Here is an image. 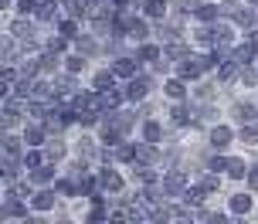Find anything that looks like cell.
<instances>
[{
    "mask_svg": "<svg viewBox=\"0 0 258 224\" xmlns=\"http://www.w3.org/2000/svg\"><path fill=\"white\" fill-rule=\"evenodd\" d=\"M54 194H48V190H41V194H34V207H38V211H48V207H51L54 204Z\"/></svg>",
    "mask_w": 258,
    "mask_h": 224,
    "instance_id": "cell-1",
    "label": "cell"
},
{
    "mask_svg": "<svg viewBox=\"0 0 258 224\" xmlns=\"http://www.w3.org/2000/svg\"><path fill=\"white\" fill-rule=\"evenodd\" d=\"M211 139H214V146H224L228 139H231V129H224V126H218V129L211 132Z\"/></svg>",
    "mask_w": 258,
    "mask_h": 224,
    "instance_id": "cell-2",
    "label": "cell"
},
{
    "mask_svg": "<svg viewBox=\"0 0 258 224\" xmlns=\"http://www.w3.org/2000/svg\"><path fill=\"white\" fill-rule=\"evenodd\" d=\"M248 207H251V200H248L245 194H238V197H231V211H238V214H245Z\"/></svg>",
    "mask_w": 258,
    "mask_h": 224,
    "instance_id": "cell-3",
    "label": "cell"
},
{
    "mask_svg": "<svg viewBox=\"0 0 258 224\" xmlns=\"http://www.w3.org/2000/svg\"><path fill=\"white\" fill-rule=\"evenodd\" d=\"M133 71H136V68H133V61H126V58H119V61H116V75H126V79H129Z\"/></svg>",
    "mask_w": 258,
    "mask_h": 224,
    "instance_id": "cell-4",
    "label": "cell"
},
{
    "mask_svg": "<svg viewBox=\"0 0 258 224\" xmlns=\"http://www.w3.org/2000/svg\"><path fill=\"white\" fill-rule=\"evenodd\" d=\"M146 95V82H133L129 85V99H143Z\"/></svg>",
    "mask_w": 258,
    "mask_h": 224,
    "instance_id": "cell-5",
    "label": "cell"
},
{
    "mask_svg": "<svg viewBox=\"0 0 258 224\" xmlns=\"http://www.w3.org/2000/svg\"><path fill=\"white\" fill-rule=\"evenodd\" d=\"M180 187H183V177H177V173H170V177H167V190H170V194H177Z\"/></svg>",
    "mask_w": 258,
    "mask_h": 224,
    "instance_id": "cell-6",
    "label": "cell"
},
{
    "mask_svg": "<svg viewBox=\"0 0 258 224\" xmlns=\"http://www.w3.org/2000/svg\"><path fill=\"white\" fill-rule=\"evenodd\" d=\"M102 184L109 187V190H119V187H122V180H119L116 173H102Z\"/></svg>",
    "mask_w": 258,
    "mask_h": 224,
    "instance_id": "cell-7",
    "label": "cell"
},
{
    "mask_svg": "<svg viewBox=\"0 0 258 224\" xmlns=\"http://www.w3.org/2000/svg\"><path fill=\"white\" fill-rule=\"evenodd\" d=\"M163 0H153V4H146V14H153V17H163Z\"/></svg>",
    "mask_w": 258,
    "mask_h": 224,
    "instance_id": "cell-8",
    "label": "cell"
},
{
    "mask_svg": "<svg viewBox=\"0 0 258 224\" xmlns=\"http://www.w3.org/2000/svg\"><path fill=\"white\" fill-rule=\"evenodd\" d=\"M34 180H38V184H48V180H51V170H48V167H34Z\"/></svg>",
    "mask_w": 258,
    "mask_h": 224,
    "instance_id": "cell-9",
    "label": "cell"
},
{
    "mask_svg": "<svg viewBox=\"0 0 258 224\" xmlns=\"http://www.w3.org/2000/svg\"><path fill=\"white\" fill-rule=\"evenodd\" d=\"M102 102H105V106H119V92H116V89H105Z\"/></svg>",
    "mask_w": 258,
    "mask_h": 224,
    "instance_id": "cell-10",
    "label": "cell"
},
{
    "mask_svg": "<svg viewBox=\"0 0 258 224\" xmlns=\"http://www.w3.org/2000/svg\"><path fill=\"white\" fill-rule=\"evenodd\" d=\"M228 173H231V177H245V167H241V160H231V163H228Z\"/></svg>",
    "mask_w": 258,
    "mask_h": 224,
    "instance_id": "cell-11",
    "label": "cell"
},
{
    "mask_svg": "<svg viewBox=\"0 0 258 224\" xmlns=\"http://www.w3.org/2000/svg\"><path fill=\"white\" fill-rule=\"evenodd\" d=\"M167 92L173 95V99H183V82H170V85H167Z\"/></svg>",
    "mask_w": 258,
    "mask_h": 224,
    "instance_id": "cell-12",
    "label": "cell"
},
{
    "mask_svg": "<svg viewBox=\"0 0 258 224\" xmlns=\"http://www.w3.org/2000/svg\"><path fill=\"white\" fill-rule=\"evenodd\" d=\"M38 17H44V21H48V17H54V4H44V7H38Z\"/></svg>",
    "mask_w": 258,
    "mask_h": 224,
    "instance_id": "cell-13",
    "label": "cell"
},
{
    "mask_svg": "<svg viewBox=\"0 0 258 224\" xmlns=\"http://www.w3.org/2000/svg\"><path fill=\"white\" fill-rule=\"evenodd\" d=\"M27 143H41V129H38V126L27 129Z\"/></svg>",
    "mask_w": 258,
    "mask_h": 224,
    "instance_id": "cell-14",
    "label": "cell"
},
{
    "mask_svg": "<svg viewBox=\"0 0 258 224\" xmlns=\"http://www.w3.org/2000/svg\"><path fill=\"white\" fill-rule=\"evenodd\" d=\"M27 167H31V170H34V167H41V153H27V160H24Z\"/></svg>",
    "mask_w": 258,
    "mask_h": 224,
    "instance_id": "cell-15",
    "label": "cell"
},
{
    "mask_svg": "<svg viewBox=\"0 0 258 224\" xmlns=\"http://www.w3.org/2000/svg\"><path fill=\"white\" fill-rule=\"evenodd\" d=\"M197 14H201V21H211L218 11H214V7H197Z\"/></svg>",
    "mask_w": 258,
    "mask_h": 224,
    "instance_id": "cell-16",
    "label": "cell"
},
{
    "mask_svg": "<svg viewBox=\"0 0 258 224\" xmlns=\"http://www.w3.org/2000/svg\"><path fill=\"white\" fill-rule=\"evenodd\" d=\"M95 85H99V89H102V92H105V89L112 85V75H99V79H95Z\"/></svg>",
    "mask_w": 258,
    "mask_h": 224,
    "instance_id": "cell-17",
    "label": "cell"
},
{
    "mask_svg": "<svg viewBox=\"0 0 258 224\" xmlns=\"http://www.w3.org/2000/svg\"><path fill=\"white\" fill-rule=\"evenodd\" d=\"M61 34H64V38H75V24H72V21H64V24H61Z\"/></svg>",
    "mask_w": 258,
    "mask_h": 224,
    "instance_id": "cell-18",
    "label": "cell"
},
{
    "mask_svg": "<svg viewBox=\"0 0 258 224\" xmlns=\"http://www.w3.org/2000/svg\"><path fill=\"white\" fill-rule=\"evenodd\" d=\"M187 200H190V204H201V200H204V190H190Z\"/></svg>",
    "mask_w": 258,
    "mask_h": 224,
    "instance_id": "cell-19",
    "label": "cell"
},
{
    "mask_svg": "<svg viewBox=\"0 0 258 224\" xmlns=\"http://www.w3.org/2000/svg\"><path fill=\"white\" fill-rule=\"evenodd\" d=\"M140 58H146V61H153V58H156V48H143V51H140Z\"/></svg>",
    "mask_w": 258,
    "mask_h": 224,
    "instance_id": "cell-20",
    "label": "cell"
},
{
    "mask_svg": "<svg viewBox=\"0 0 258 224\" xmlns=\"http://www.w3.org/2000/svg\"><path fill=\"white\" fill-rule=\"evenodd\" d=\"M156 136H160V129H156L153 122H150V126H146V139H156Z\"/></svg>",
    "mask_w": 258,
    "mask_h": 224,
    "instance_id": "cell-21",
    "label": "cell"
},
{
    "mask_svg": "<svg viewBox=\"0 0 258 224\" xmlns=\"http://www.w3.org/2000/svg\"><path fill=\"white\" fill-rule=\"evenodd\" d=\"M251 187H258V167H255V173H251Z\"/></svg>",
    "mask_w": 258,
    "mask_h": 224,
    "instance_id": "cell-22",
    "label": "cell"
},
{
    "mask_svg": "<svg viewBox=\"0 0 258 224\" xmlns=\"http://www.w3.org/2000/svg\"><path fill=\"white\" fill-rule=\"evenodd\" d=\"M89 4H99V0H89Z\"/></svg>",
    "mask_w": 258,
    "mask_h": 224,
    "instance_id": "cell-23",
    "label": "cell"
},
{
    "mask_svg": "<svg viewBox=\"0 0 258 224\" xmlns=\"http://www.w3.org/2000/svg\"><path fill=\"white\" fill-rule=\"evenodd\" d=\"M255 7H258V0H255Z\"/></svg>",
    "mask_w": 258,
    "mask_h": 224,
    "instance_id": "cell-24",
    "label": "cell"
}]
</instances>
